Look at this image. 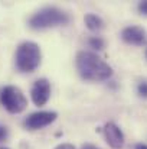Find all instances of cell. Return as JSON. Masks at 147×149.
I'll list each match as a JSON object with an SVG mask.
<instances>
[{
    "instance_id": "obj_5",
    "label": "cell",
    "mask_w": 147,
    "mask_h": 149,
    "mask_svg": "<svg viewBox=\"0 0 147 149\" xmlns=\"http://www.w3.org/2000/svg\"><path fill=\"white\" fill-rule=\"evenodd\" d=\"M55 119H56V113H53V111H36L26 117L25 127L30 129V130L42 129V127L50 125Z\"/></svg>"
},
{
    "instance_id": "obj_11",
    "label": "cell",
    "mask_w": 147,
    "mask_h": 149,
    "mask_svg": "<svg viewBox=\"0 0 147 149\" xmlns=\"http://www.w3.org/2000/svg\"><path fill=\"white\" fill-rule=\"evenodd\" d=\"M139 94L147 97V83H140L139 84Z\"/></svg>"
},
{
    "instance_id": "obj_4",
    "label": "cell",
    "mask_w": 147,
    "mask_h": 149,
    "mask_svg": "<svg viewBox=\"0 0 147 149\" xmlns=\"http://www.w3.org/2000/svg\"><path fill=\"white\" fill-rule=\"evenodd\" d=\"M0 103L10 113H20L26 109L28 100L20 88L13 86H6L0 90Z\"/></svg>"
},
{
    "instance_id": "obj_1",
    "label": "cell",
    "mask_w": 147,
    "mask_h": 149,
    "mask_svg": "<svg viewBox=\"0 0 147 149\" xmlns=\"http://www.w3.org/2000/svg\"><path fill=\"white\" fill-rule=\"evenodd\" d=\"M77 70L82 78L90 81H105L112 75L111 67L92 52L82 51L77 55Z\"/></svg>"
},
{
    "instance_id": "obj_17",
    "label": "cell",
    "mask_w": 147,
    "mask_h": 149,
    "mask_svg": "<svg viewBox=\"0 0 147 149\" xmlns=\"http://www.w3.org/2000/svg\"><path fill=\"white\" fill-rule=\"evenodd\" d=\"M0 149H7V148H0Z\"/></svg>"
},
{
    "instance_id": "obj_16",
    "label": "cell",
    "mask_w": 147,
    "mask_h": 149,
    "mask_svg": "<svg viewBox=\"0 0 147 149\" xmlns=\"http://www.w3.org/2000/svg\"><path fill=\"white\" fill-rule=\"evenodd\" d=\"M136 149H147V145H144V143H139V145H136Z\"/></svg>"
},
{
    "instance_id": "obj_2",
    "label": "cell",
    "mask_w": 147,
    "mask_h": 149,
    "mask_svg": "<svg viewBox=\"0 0 147 149\" xmlns=\"http://www.w3.org/2000/svg\"><path fill=\"white\" fill-rule=\"evenodd\" d=\"M41 64V49L35 42H23L16 51V67L23 72L35 71Z\"/></svg>"
},
{
    "instance_id": "obj_9",
    "label": "cell",
    "mask_w": 147,
    "mask_h": 149,
    "mask_svg": "<svg viewBox=\"0 0 147 149\" xmlns=\"http://www.w3.org/2000/svg\"><path fill=\"white\" fill-rule=\"evenodd\" d=\"M85 23H87L88 29H91V31H99L102 28V20L97 15H91V13L85 16Z\"/></svg>"
},
{
    "instance_id": "obj_7",
    "label": "cell",
    "mask_w": 147,
    "mask_h": 149,
    "mask_svg": "<svg viewBox=\"0 0 147 149\" xmlns=\"http://www.w3.org/2000/svg\"><path fill=\"white\" fill-rule=\"evenodd\" d=\"M123 39L127 42V44H131V45H143L147 42V33L144 29L139 28V26H128L121 33Z\"/></svg>"
},
{
    "instance_id": "obj_6",
    "label": "cell",
    "mask_w": 147,
    "mask_h": 149,
    "mask_svg": "<svg viewBox=\"0 0 147 149\" xmlns=\"http://www.w3.org/2000/svg\"><path fill=\"white\" fill-rule=\"evenodd\" d=\"M30 96H32V100L36 106H43L50 96V84L48 83V80L42 78V80L35 81L32 91H30Z\"/></svg>"
},
{
    "instance_id": "obj_13",
    "label": "cell",
    "mask_w": 147,
    "mask_h": 149,
    "mask_svg": "<svg viewBox=\"0 0 147 149\" xmlns=\"http://www.w3.org/2000/svg\"><path fill=\"white\" fill-rule=\"evenodd\" d=\"M139 10H140L141 13L147 15V1H141V3L139 4Z\"/></svg>"
},
{
    "instance_id": "obj_15",
    "label": "cell",
    "mask_w": 147,
    "mask_h": 149,
    "mask_svg": "<svg viewBox=\"0 0 147 149\" xmlns=\"http://www.w3.org/2000/svg\"><path fill=\"white\" fill-rule=\"evenodd\" d=\"M81 149H98L97 146H94V145H84Z\"/></svg>"
},
{
    "instance_id": "obj_3",
    "label": "cell",
    "mask_w": 147,
    "mask_h": 149,
    "mask_svg": "<svg viewBox=\"0 0 147 149\" xmlns=\"http://www.w3.org/2000/svg\"><path fill=\"white\" fill-rule=\"evenodd\" d=\"M66 22H68L66 13H63L56 7H45L29 19V25L33 29H46L58 25H65Z\"/></svg>"
},
{
    "instance_id": "obj_10",
    "label": "cell",
    "mask_w": 147,
    "mask_h": 149,
    "mask_svg": "<svg viewBox=\"0 0 147 149\" xmlns=\"http://www.w3.org/2000/svg\"><path fill=\"white\" fill-rule=\"evenodd\" d=\"M90 44H91L92 48H97V49H102V47H104V42H102L99 38H92V39L90 41Z\"/></svg>"
},
{
    "instance_id": "obj_8",
    "label": "cell",
    "mask_w": 147,
    "mask_h": 149,
    "mask_svg": "<svg viewBox=\"0 0 147 149\" xmlns=\"http://www.w3.org/2000/svg\"><path fill=\"white\" fill-rule=\"evenodd\" d=\"M104 133H105L107 142H108V145L111 148L114 149L123 148V145H124V135H123V132L120 130L118 126H115L114 123H107L105 127H104Z\"/></svg>"
},
{
    "instance_id": "obj_14",
    "label": "cell",
    "mask_w": 147,
    "mask_h": 149,
    "mask_svg": "<svg viewBox=\"0 0 147 149\" xmlns=\"http://www.w3.org/2000/svg\"><path fill=\"white\" fill-rule=\"evenodd\" d=\"M55 149H75V148H74V145H69V143H62V145L56 146Z\"/></svg>"
},
{
    "instance_id": "obj_12",
    "label": "cell",
    "mask_w": 147,
    "mask_h": 149,
    "mask_svg": "<svg viewBox=\"0 0 147 149\" xmlns=\"http://www.w3.org/2000/svg\"><path fill=\"white\" fill-rule=\"evenodd\" d=\"M6 138H7V129L0 125V142L6 141Z\"/></svg>"
}]
</instances>
